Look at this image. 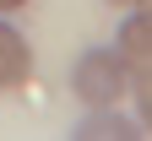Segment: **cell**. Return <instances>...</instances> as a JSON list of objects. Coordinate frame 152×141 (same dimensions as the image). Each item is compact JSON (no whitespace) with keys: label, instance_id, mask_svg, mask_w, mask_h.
Returning a JSON list of instances; mask_svg holds the SVG:
<instances>
[{"label":"cell","instance_id":"cell-2","mask_svg":"<svg viewBox=\"0 0 152 141\" xmlns=\"http://www.w3.org/2000/svg\"><path fill=\"white\" fill-rule=\"evenodd\" d=\"M114 54L125 60L130 76H147L152 71V6H147V0H141V11L120 27V49H114Z\"/></svg>","mask_w":152,"mask_h":141},{"label":"cell","instance_id":"cell-1","mask_svg":"<svg viewBox=\"0 0 152 141\" xmlns=\"http://www.w3.org/2000/svg\"><path fill=\"white\" fill-rule=\"evenodd\" d=\"M71 92L82 98L87 109H114L130 92V71H125V60L114 49H87L71 65Z\"/></svg>","mask_w":152,"mask_h":141},{"label":"cell","instance_id":"cell-4","mask_svg":"<svg viewBox=\"0 0 152 141\" xmlns=\"http://www.w3.org/2000/svg\"><path fill=\"white\" fill-rule=\"evenodd\" d=\"M76 136H82V141H136L141 130L130 125L120 109H92L82 125H76Z\"/></svg>","mask_w":152,"mask_h":141},{"label":"cell","instance_id":"cell-6","mask_svg":"<svg viewBox=\"0 0 152 141\" xmlns=\"http://www.w3.org/2000/svg\"><path fill=\"white\" fill-rule=\"evenodd\" d=\"M27 6V0H0V11H22Z\"/></svg>","mask_w":152,"mask_h":141},{"label":"cell","instance_id":"cell-8","mask_svg":"<svg viewBox=\"0 0 152 141\" xmlns=\"http://www.w3.org/2000/svg\"><path fill=\"white\" fill-rule=\"evenodd\" d=\"M147 6H152V0H147Z\"/></svg>","mask_w":152,"mask_h":141},{"label":"cell","instance_id":"cell-3","mask_svg":"<svg viewBox=\"0 0 152 141\" xmlns=\"http://www.w3.org/2000/svg\"><path fill=\"white\" fill-rule=\"evenodd\" d=\"M33 82V49L11 22H0V92H22Z\"/></svg>","mask_w":152,"mask_h":141},{"label":"cell","instance_id":"cell-7","mask_svg":"<svg viewBox=\"0 0 152 141\" xmlns=\"http://www.w3.org/2000/svg\"><path fill=\"white\" fill-rule=\"evenodd\" d=\"M109 6H141V0H109Z\"/></svg>","mask_w":152,"mask_h":141},{"label":"cell","instance_id":"cell-5","mask_svg":"<svg viewBox=\"0 0 152 141\" xmlns=\"http://www.w3.org/2000/svg\"><path fill=\"white\" fill-rule=\"evenodd\" d=\"M130 98H136V114H141V125L152 130V71H147V76H130Z\"/></svg>","mask_w":152,"mask_h":141}]
</instances>
